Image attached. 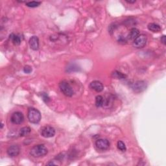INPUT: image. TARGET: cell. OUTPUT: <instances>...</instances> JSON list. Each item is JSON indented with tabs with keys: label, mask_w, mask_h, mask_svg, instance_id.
Here are the masks:
<instances>
[{
	"label": "cell",
	"mask_w": 166,
	"mask_h": 166,
	"mask_svg": "<svg viewBox=\"0 0 166 166\" xmlns=\"http://www.w3.org/2000/svg\"><path fill=\"white\" fill-rule=\"evenodd\" d=\"M127 3H136V1H135V0H134V1H133V2H131V1H126Z\"/></svg>",
	"instance_id": "23"
},
{
	"label": "cell",
	"mask_w": 166,
	"mask_h": 166,
	"mask_svg": "<svg viewBox=\"0 0 166 166\" xmlns=\"http://www.w3.org/2000/svg\"><path fill=\"white\" fill-rule=\"evenodd\" d=\"M160 40H161V42L164 44V45H165L166 44V39H165V36L163 35L162 38H160Z\"/></svg>",
	"instance_id": "22"
},
{
	"label": "cell",
	"mask_w": 166,
	"mask_h": 166,
	"mask_svg": "<svg viewBox=\"0 0 166 166\" xmlns=\"http://www.w3.org/2000/svg\"><path fill=\"white\" fill-rule=\"evenodd\" d=\"M47 149L43 145H37L33 147L30 151L31 155L35 158H40L46 155Z\"/></svg>",
	"instance_id": "1"
},
{
	"label": "cell",
	"mask_w": 166,
	"mask_h": 166,
	"mask_svg": "<svg viewBox=\"0 0 166 166\" xmlns=\"http://www.w3.org/2000/svg\"><path fill=\"white\" fill-rule=\"evenodd\" d=\"M90 88L97 92H101L103 90L104 86L100 81H94L90 84Z\"/></svg>",
	"instance_id": "10"
},
{
	"label": "cell",
	"mask_w": 166,
	"mask_h": 166,
	"mask_svg": "<svg viewBox=\"0 0 166 166\" xmlns=\"http://www.w3.org/2000/svg\"><path fill=\"white\" fill-rule=\"evenodd\" d=\"M96 145L99 150L105 151L110 147V142L107 139H99L96 142Z\"/></svg>",
	"instance_id": "8"
},
{
	"label": "cell",
	"mask_w": 166,
	"mask_h": 166,
	"mask_svg": "<svg viewBox=\"0 0 166 166\" xmlns=\"http://www.w3.org/2000/svg\"><path fill=\"white\" fill-rule=\"evenodd\" d=\"M9 38L15 46H18L21 43V38L19 35H15V34H14V33H12V34L10 35Z\"/></svg>",
	"instance_id": "13"
},
{
	"label": "cell",
	"mask_w": 166,
	"mask_h": 166,
	"mask_svg": "<svg viewBox=\"0 0 166 166\" xmlns=\"http://www.w3.org/2000/svg\"><path fill=\"white\" fill-rule=\"evenodd\" d=\"M146 88L147 84L145 81H138L134 83L133 86H132V89L136 93H140L144 91Z\"/></svg>",
	"instance_id": "7"
},
{
	"label": "cell",
	"mask_w": 166,
	"mask_h": 166,
	"mask_svg": "<svg viewBox=\"0 0 166 166\" xmlns=\"http://www.w3.org/2000/svg\"><path fill=\"white\" fill-rule=\"evenodd\" d=\"M147 27H148V29L149 31H151L154 32H158L161 31V27H160V26L157 24H154V23L149 24L148 25Z\"/></svg>",
	"instance_id": "14"
},
{
	"label": "cell",
	"mask_w": 166,
	"mask_h": 166,
	"mask_svg": "<svg viewBox=\"0 0 166 166\" xmlns=\"http://www.w3.org/2000/svg\"><path fill=\"white\" fill-rule=\"evenodd\" d=\"M104 98L101 96H97L96 98V106L97 107H101L103 106Z\"/></svg>",
	"instance_id": "16"
},
{
	"label": "cell",
	"mask_w": 166,
	"mask_h": 166,
	"mask_svg": "<svg viewBox=\"0 0 166 166\" xmlns=\"http://www.w3.org/2000/svg\"><path fill=\"white\" fill-rule=\"evenodd\" d=\"M41 4L40 2H27L26 3V5L27 7H31V8H35L39 6V5Z\"/></svg>",
	"instance_id": "18"
},
{
	"label": "cell",
	"mask_w": 166,
	"mask_h": 166,
	"mask_svg": "<svg viewBox=\"0 0 166 166\" xmlns=\"http://www.w3.org/2000/svg\"><path fill=\"white\" fill-rule=\"evenodd\" d=\"M112 77L116 79H125L126 77V75L125 74H123L122 73L119 72V71H115L112 73Z\"/></svg>",
	"instance_id": "17"
},
{
	"label": "cell",
	"mask_w": 166,
	"mask_h": 166,
	"mask_svg": "<svg viewBox=\"0 0 166 166\" xmlns=\"http://www.w3.org/2000/svg\"><path fill=\"white\" fill-rule=\"evenodd\" d=\"M139 35H140L139 30L136 28H132L130 31L128 36H127V40L133 42Z\"/></svg>",
	"instance_id": "11"
},
{
	"label": "cell",
	"mask_w": 166,
	"mask_h": 166,
	"mask_svg": "<svg viewBox=\"0 0 166 166\" xmlns=\"http://www.w3.org/2000/svg\"><path fill=\"white\" fill-rule=\"evenodd\" d=\"M118 148L119 150H120L121 151H126V146H125V143L122 141H118Z\"/></svg>",
	"instance_id": "19"
},
{
	"label": "cell",
	"mask_w": 166,
	"mask_h": 166,
	"mask_svg": "<svg viewBox=\"0 0 166 166\" xmlns=\"http://www.w3.org/2000/svg\"><path fill=\"white\" fill-rule=\"evenodd\" d=\"M27 117L31 123L36 124L40 121L42 116L39 110L35 108H30L28 110Z\"/></svg>",
	"instance_id": "2"
},
{
	"label": "cell",
	"mask_w": 166,
	"mask_h": 166,
	"mask_svg": "<svg viewBox=\"0 0 166 166\" xmlns=\"http://www.w3.org/2000/svg\"><path fill=\"white\" fill-rule=\"evenodd\" d=\"M24 71L25 74H30L32 71V68L29 66H25L24 68Z\"/></svg>",
	"instance_id": "20"
},
{
	"label": "cell",
	"mask_w": 166,
	"mask_h": 166,
	"mask_svg": "<svg viewBox=\"0 0 166 166\" xmlns=\"http://www.w3.org/2000/svg\"><path fill=\"white\" fill-rule=\"evenodd\" d=\"M59 88L62 93L67 97H71L74 95V90L69 83L66 81H62L60 82Z\"/></svg>",
	"instance_id": "3"
},
{
	"label": "cell",
	"mask_w": 166,
	"mask_h": 166,
	"mask_svg": "<svg viewBox=\"0 0 166 166\" xmlns=\"http://www.w3.org/2000/svg\"><path fill=\"white\" fill-rule=\"evenodd\" d=\"M10 120L14 124H21L24 120V114L20 112H15L11 115Z\"/></svg>",
	"instance_id": "6"
},
{
	"label": "cell",
	"mask_w": 166,
	"mask_h": 166,
	"mask_svg": "<svg viewBox=\"0 0 166 166\" xmlns=\"http://www.w3.org/2000/svg\"><path fill=\"white\" fill-rule=\"evenodd\" d=\"M31 130V128L29 126H24L23 128H21L19 132V135L21 137H24V136H26L27 135H29L30 134Z\"/></svg>",
	"instance_id": "15"
},
{
	"label": "cell",
	"mask_w": 166,
	"mask_h": 166,
	"mask_svg": "<svg viewBox=\"0 0 166 166\" xmlns=\"http://www.w3.org/2000/svg\"><path fill=\"white\" fill-rule=\"evenodd\" d=\"M147 41V38L145 35H140L138 36L136 39L133 42V46L136 48L138 49H140L144 47Z\"/></svg>",
	"instance_id": "4"
},
{
	"label": "cell",
	"mask_w": 166,
	"mask_h": 166,
	"mask_svg": "<svg viewBox=\"0 0 166 166\" xmlns=\"http://www.w3.org/2000/svg\"><path fill=\"white\" fill-rule=\"evenodd\" d=\"M20 152V148L17 145H14L10 146L7 149L8 155L11 157H14L18 156Z\"/></svg>",
	"instance_id": "9"
},
{
	"label": "cell",
	"mask_w": 166,
	"mask_h": 166,
	"mask_svg": "<svg viewBox=\"0 0 166 166\" xmlns=\"http://www.w3.org/2000/svg\"><path fill=\"white\" fill-rule=\"evenodd\" d=\"M41 134L44 138H51L55 134V130L51 126H45L41 130Z\"/></svg>",
	"instance_id": "5"
},
{
	"label": "cell",
	"mask_w": 166,
	"mask_h": 166,
	"mask_svg": "<svg viewBox=\"0 0 166 166\" xmlns=\"http://www.w3.org/2000/svg\"><path fill=\"white\" fill-rule=\"evenodd\" d=\"M118 42H119V43H125L126 42V39H125V38L124 37H123V36H120L119 38V40H118Z\"/></svg>",
	"instance_id": "21"
},
{
	"label": "cell",
	"mask_w": 166,
	"mask_h": 166,
	"mask_svg": "<svg viewBox=\"0 0 166 166\" xmlns=\"http://www.w3.org/2000/svg\"><path fill=\"white\" fill-rule=\"evenodd\" d=\"M29 45L32 50L36 51L39 48V40L36 36H32L29 40Z\"/></svg>",
	"instance_id": "12"
}]
</instances>
